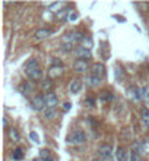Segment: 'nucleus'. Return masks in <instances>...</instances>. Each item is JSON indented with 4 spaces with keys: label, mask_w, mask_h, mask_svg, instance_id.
Wrapping results in <instances>:
<instances>
[{
    "label": "nucleus",
    "mask_w": 149,
    "mask_h": 161,
    "mask_svg": "<svg viewBox=\"0 0 149 161\" xmlns=\"http://www.w3.org/2000/svg\"><path fill=\"white\" fill-rule=\"evenodd\" d=\"M67 142L70 145H82L86 142V135L81 129H75L69 136H67Z\"/></svg>",
    "instance_id": "nucleus-1"
},
{
    "label": "nucleus",
    "mask_w": 149,
    "mask_h": 161,
    "mask_svg": "<svg viewBox=\"0 0 149 161\" xmlns=\"http://www.w3.org/2000/svg\"><path fill=\"white\" fill-rule=\"evenodd\" d=\"M83 37L81 32H78V31H73V32H67L65 35L62 37V43L63 44H69V46H73V44H76V43H82Z\"/></svg>",
    "instance_id": "nucleus-2"
},
{
    "label": "nucleus",
    "mask_w": 149,
    "mask_h": 161,
    "mask_svg": "<svg viewBox=\"0 0 149 161\" xmlns=\"http://www.w3.org/2000/svg\"><path fill=\"white\" fill-rule=\"evenodd\" d=\"M25 73L28 75V78L31 79V81H38V79H41V76H43V71H41V68L37 65V66H31V68H26L25 69Z\"/></svg>",
    "instance_id": "nucleus-3"
},
{
    "label": "nucleus",
    "mask_w": 149,
    "mask_h": 161,
    "mask_svg": "<svg viewBox=\"0 0 149 161\" xmlns=\"http://www.w3.org/2000/svg\"><path fill=\"white\" fill-rule=\"evenodd\" d=\"M44 98H46V106H47V108L56 110V106L59 104V98H57V95L53 94V92H47V94L44 95Z\"/></svg>",
    "instance_id": "nucleus-4"
},
{
    "label": "nucleus",
    "mask_w": 149,
    "mask_h": 161,
    "mask_svg": "<svg viewBox=\"0 0 149 161\" xmlns=\"http://www.w3.org/2000/svg\"><path fill=\"white\" fill-rule=\"evenodd\" d=\"M44 107H47L46 106V98L43 97V95H37V97H34L32 100V108L35 111H41Z\"/></svg>",
    "instance_id": "nucleus-5"
},
{
    "label": "nucleus",
    "mask_w": 149,
    "mask_h": 161,
    "mask_svg": "<svg viewBox=\"0 0 149 161\" xmlns=\"http://www.w3.org/2000/svg\"><path fill=\"white\" fill-rule=\"evenodd\" d=\"M98 154L101 158H107V157H111L113 154V146L110 143H102L98 148Z\"/></svg>",
    "instance_id": "nucleus-6"
},
{
    "label": "nucleus",
    "mask_w": 149,
    "mask_h": 161,
    "mask_svg": "<svg viewBox=\"0 0 149 161\" xmlns=\"http://www.w3.org/2000/svg\"><path fill=\"white\" fill-rule=\"evenodd\" d=\"M92 75L99 78V79H102V76L105 75V66L102 63H94L92 65Z\"/></svg>",
    "instance_id": "nucleus-7"
},
{
    "label": "nucleus",
    "mask_w": 149,
    "mask_h": 161,
    "mask_svg": "<svg viewBox=\"0 0 149 161\" xmlns=\"http://www.w3.org/2000/svg\"><path fill=\"white\" fill-rule=\"evenodd\" d=\"M75 54H76L78 59H81V60H88V59L92 57L91 50H88V49H85V47H78V49L75 50Z\"/></svg>",
    "instance_id": "nucleus-8"
},
{
    "label": "nucleus",
    "mask_w": 149,
    "mask_h": 161,
    "mask_svg": "<svg viewBox=\"0 0 149 161\" xmlns=\"http://www.w3.org/2000/svg\"><path fill=\"white\" fill-rule=\"evenodd\" d=\"M73 69L75 72H78V73H83V72L88 71V62L86 60H81V59H78L75 63H73Z\"/></svg>",
    "instance_id": "nucleus-9"
},
{
    "label": "nucleus",
    "mask_w": 149,
    "mask_h": 161,
    "mask_svg": "<svg viewBox=\"0 0 149 161\" xmlns=\"http://www.w3.org/2000/svg\"><path fill=\"white\" fill-rule=\"evenodd\" d=\"M53 34V29H47V28H43V29H38L35 32V40H44Z\"/></svg>",
    "instance_id": "nucleus-10"
},
{
    "label": "nucleus",
    "mask_w": 149,
    "mask_h": 161,
    "mask_svg": "<svg viewBox=\"0 0 149 161\" xmlns=\"http://www.w3.org/2000/svg\"><path fill=\"white\" fill-rule=\"evenodd\" d=\"M19 90H21V92H22L23 95L29 97V95L32 94V85H31L29 82H22V84L19 85Z\"/></svg>",
    "instance_id": "nucleus-11"
},
{
    "label": "nucleus",
    "mask_w": 149,
    "mask_h": 161,
    "mask_svg": "<svg viewBox=\"0 0 149 161\" xmlns=\"http://www.w3.org/2000/svg\"><path fill=\"white\" fill-rule=\"evenodd\" d=\"M82 88V81H79V79H73L72 82H70V92L72 94H78L79 91Z\"/></svg>",
    "instance_id": "nucleus-12"
},
{
    "label": "nucleus",
    "mask_w": 149,
    "mask_h": 161,
    "mask_svg": "<svg viewBox=\"0 0 149 161\" xmlns=\"http://www.w3.org/2000/svg\"><path fill=\"white\" fill-rule=\"evenodd\" d=\"M114 155H116L117 161H126V158H127V152H126L124 148H117L116 152H114Z\"/></svg>",
    "instance_id": "nucleus-13"
},
{
    "label": "nucleus",
    "mask_w": 149,
    "mask_h": 161,
    "mask_svg": "<svg viewBox=\"0 0 149 161\" xmlns=\"http://www.w3.org/2000/svg\"><path fill=\"white\" fill-rule=\"evenodd\" d=\"M101 81H102V79H99V78L94 76V75H89V76L86 78V84H88L89 87H98L99 84H101Z\"/></svg>",
    "instance_id": "nucleus-14"
},
{
    "label": "nucleus",
    "mask_w": 149,
    "mask_h": 161,
    "mask_svg": "<svg viewBox=\"0 0 149 161\" xmlns=\"http://www.w3.org/2000/svg\"><path fill=\"white\" fill-rule=\"evenodd\" d=\"M53 87H54V84H53V81H51V79H44V81L41 82V90H43V91L51 92Z\"/></svg>",
    "instance_id": "nucleus-15"
},
{
    "label": "nucleus",
    "mask_w": 149,
    "mask_h": 161,
    "mask_svg": "<svg viewBox=\"0 0 149 161\" xmlns=\"http://www.w3.org/2000/svg\"><path fill=\"white\" fill-rule=\"evenodd\" d=\"M140 152L142 155H149V139L140 141Z\"/></svg>",
    "instance_id": "nucleus-16"
},
{
    "label": "nucleus",
    "mask_w": 149,
    "mask_h": 161,
    "mask_svg": "<svg viewBox=\"0 0 149 161\" xmlns=\"http://www.w3.org/2000/svg\"><path fill=\"white\" fill-rule=\"evenodd\" d=\"M82 46L81 47H85V49H91V47H94V40L91 38V37H88V35H85L83 37V40H82V43H81Z\"/></svg>",
    "instance_id": "nucleus-17"
},
{
    "label": "nucleus",
    "mask_w": 149,
    "mask_h": 161,
    "mask_svg": "<svg viewBox=\"0 0 149 161\" xmlns=\"http://www.w3.org/2000/svg\"><path fill=\"white\" fill-rule=\"evenodd\" d=\"M69 13H70L69 9H62L59 13H56V16H57V19H60V21H65V19L69 18Z\"/></svg>",
    "instance_id": "nucleus-18"
},
{
    "label": "nucleus",
    "mask_w": 149,
    "mask_h": 161,
    "mask_svg": "<svg viewBox=\"0 0 149 161\" xmlns=\"http://www.w3.org/2000/svg\"><path fill=\"white\" fill-rule=\"evenodd\" d=\"M12 158L15 161H19L23 158V151L21 149V148H16L15 151H13V154H12Z\"/></svg>",
    "instance_id": "nucleus-19"
},
{
    "label": "nucleus",
    "mask_w": 149,
    "mask_h": 161,
    "mask_svg": "<svg viewBox=\"0 0 149 161\" xmlns=\"http://www.w3.org/2000/svg\"><path fill=\"white\" fill-rule=\"evenodd\" d=\"M63 6H65V3H51V4L48 6V9L51 10V12H57V13H59V12L62 10Z\"/></svg>",
    "instance_id": "nucleus-20"
},
{
    "label": "nucleus",
    "mask_w": 149,
    "mask_h": 161,
    "mask_svg": "<svg viewBox=\"0 0 149 161\" xmlns=\"http://www.w3.org/2000/svg\"><path fill=\"white\" fill-rule=\"evenodd\" d=\"M142 119H143L145 125L149 127V108H142Z\"/></svg>",
    "instance_id": "nucleus-21"
},
{
    "label": "nucleus",
    "mask_w": 149,
    "mask_h": 161,
    "mask_svg": "<svg viewBox=\"0 0 149 161\" xmlns=\"http://www.w3.org/2000/svg\"><path fill=\"white\" fill-rule=\"evenodd\" d=\"M140 91H142V100L149 104V87H143Z\"/></svg>",
    "instance_id": "nucleus-22"
},
{
    "label": "nucleus",
    "mask_w": 149,
    "mask_h": 161,
    "mask_svg": "<svg viewBox=\"0 0 149 161\" xmlns=\"http://www.w3.org/2000/svg\"><path fill=\"white\" fill-rule=\"evenodd\" d=\"M56 114H57V113H56V110L47 108V111H46V114H44V116H46V119H48V120H53V119L56 117Z\"/></svg>",
    "instance_id": "nucleus-23"
},
{
    "label": "nucleus",
    "mask_w": 149,
    "mask_h": 161,
    "mask_svg": "<svg viewBox=\"0 0 149 161\" xmlns=\"http://www.w3.org/2000/svg\"><path fill=\"white\" fill-rule=\"evenodd\" d=\"M140 152H137V151H130V161H140Z\"/></svg>",
    "instance_id": "nucleus-24"
},
{
    "label": "nucleus",
    "mask_w": 149,
    "mask_h": 161,
    "mask_svg": "<svg viewBox=\"0 0 149 161\" xmlns=\"http://www.w3.org/2000/svg\"><path fill=\"white\" fill-rule=\"evenodd\" d=\"M101 100L102 101H111L113 100V95L110 92H101Z\"/></svg>",
    "instance_id": "nucleus-25"
},
{
    "label": "nucleus",
    "mask_w": 149,
    "mask_h": 161,
    "mask_svg": "<svg viewBox=\"0 0 149 161\" xmlns=\"http://www.w3.org/2000/svg\"><path fill=\"white\" fill-rule=\"evenodd\" d=\"M40 155H41V160H46V158H50V157H51L48 149H41V151H40Z\"/></svg>",
    "instance_id": "nucleus-26"
},
{
    "label": "nucleus",
    "mask_w": 149,
    "mask_h": 161,
    "mask_svg": "<svg viewBox=\"0 0 149 161\" xmlns=\"http://www.w3.org/2000/svg\"><path fill=\"white\" fill-rule=\"evenodd\" d=\"M62 71H60V68H57V66H53L51 69H50V75L51 76H57V75H60Z\"/></svg>",
    "instance_id": "nucleus-27"
},
{
    "label": "nucleus",
    "mask_w": 149,
    "mask_h": 161,
    "mask_svg": "<svg viewBox=\"0 0 149 161\" xmlns=\"http://www.w3.org/2000/svg\"><path fill=\"white\" fill-rule=\"evenodd\" d=\"M37 65H38L37 59H31V60H28V62L25 63V69H26V68H31V66H37Z\"/></svg>",
    "instance_id": "nucleus-28"
},
{
    "label": "nucleus",
    "mask_w": 149,
    "mask_h": 161,
    "mask_svg": "<svg viewBox=\"0 0 149 161\" xmlns=\"http://www.w3.org/2000/svg\"><path fill=\"white\" fill-rule=\"evenodd\" d=\"M29 138H31V141L35 142V143L40 142V138H38V135H37L35 132H29Z\"/></svg>",
    "instance_id": "nucleus-29"
},
{
    "label": "nucleus",
    "mask_w": 149,
    "mask_h": 161,
    "mask_svg": "<svg viewBox=\"0 0 149 161\" xmlns=\"http://www.w3.org/2000/svg\"><path fill=\"white\" fill-rule=\"evenodd\" d=\"M9 135H10V136H12L15 141H18V139H19V135H18V132L15 130V129H12V127H10V130H9Z\"/></svg>",
    "instance_id": "nucleus-30"
},
{
    "label": "nucleus",
    "mask_w": 149,
    "mask_h": 161,
    "mask_svg": "<svg viewBox=\"0 0 149 161\" xmlns=\"http://www.w3.org/2000/svg\"><path fill=\"white\" fill-rule=\"evenodd\" d=\"M76 19H78V13H76V12H70V13H69L67 21H76Z\"/></svg>",
    "instance_id": "nucleus-31"
},
{
    "label": "nucleus",
    "mask_w": 149,
    "mask_h": 161,
    "mask_svg": "<svg viewBox=\"0 0 149 161\" xmlns=\"http://www.w3.org/2000/svg\"><path fill=\"white\" fill-rule=\"evenodd\" d=\"M70 107H72V104H70V103H65V104H63V110H65V111L70 110Z\"/></svg>",
    "instance_id": "nucleus-32"
},
{
    "label": "nucleus",
    "mask_w": 149,
    "mask_h": 161,
    "mask_svg": "<svg viewBox=\"0 0 149 161\" xmlns=\"http://www.w3.org/2000/svg\"><path fill=\"white\" fill-rule=\"evenodd\" d=\"M101 161H113L111 157H107V158H101Z\"/></svg>",
    "instance_id": "nucleus-33"
},
{
    "label": "nucleus",
    "mask_w": 149,
    "mask_h": 161,
    "mask_svg": "<svg viewBox=\"0 0 149 161\" xmlns=\"http://www.w3.org/2000/svg\"><path fill=\"white\" fill-rule=\"evenodd\" d=\"M3 125L7 126V119H6V117H3Z\"/></svg>",
    "instance_id": "nucleus-34"
},
{
    "label": "nucleus",
    "mask_w": 149,
    "mask_h": 161,
    "mask_svg": "<svg viewBox=\"0 0 149 161\" xmlns=\"http://www.w3.org/2000/svg\"><path fill=\"white\" fill-rule=\"evenodd\" d=\"M92 161H99V160H97V158H94V160H92Z\"/></svg>",
    "instance_id": "nucleus-35"
},
{
    "label": "nucleus",
    "mask_w": 149,
    "mask_h": 161,
    "mask_svg": "<svg viewBox=\"0 0 149 161\" xmlns=\"http://www.w3.org/2000/svg\"><path fill=\"white\" fill-rule=\"evenodd\" d=\"M34 161H37V160H34Z\"/></svg>",
    "instance_id": "nucleus-36"
}]
</instances>
